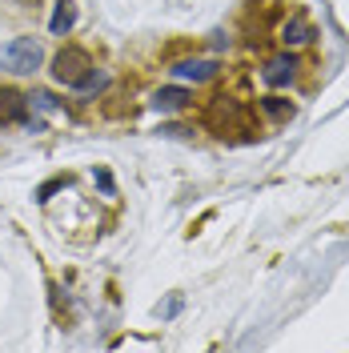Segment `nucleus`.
I'll return each mask as SVG.
<instances>
[{
    "label": "nucleus",
    "mask_w": 349,
    "mask_h": 353,
    "mask_svg": "<svg viewBox=\"0 0 349 353\" xmlns=\"http://www.w3.org/2000/svg\"><path fill=\"white\" fill-rule=\"evenodd\" d=\"M88 68H92V57H88L85 48H77V44H68V48H61V52L52 57V77L68 88L81 85V77H85Z\"/></svg>",
    "instance_id": "f257e3e1"
},
{
    "label": "nucleus",
    "mask_w": 349,
    "mask_h": 353,
    "mask_svg": "<svg viewBox=\"0 0 349 353\" xmlns=\"http://www.w3.org/2000/svg\"><path fill=\"white\" fill-rule=\"evenodd\" d=\"M41 41H32V37H17L0 48V61L8 72H32V68H41Z\"/></svg>",
    "instance_id": "f03ea898"
},
{
    "label": "nucleus",
    "mask_w": 349,
    "mask_h": 353,
    "mask_svg": "<svg viewBox=\"0 0 349 353\" xmlns=\"http://www.w3.org/2000/svg\"><path fill=\"white\" fill-rule=\"evenodd\" d=\"M293 77H297V57H293V52H281V57H273V61L261 68V81H265L269 88L289 85Z\"/></svg>",
    "instance_id": "7ed1b4c3"
},
{
    "label": "nucleus",
    "mask_w": 349,
    "mask_h": 353,
    "mask_svg": "<svg viewBox=\"0 0 349 353\" xmlns=\"http://www.w3.org/2000/svg\"><path fill=\"white\" fill-rule=\"evenodd\" d=\"M28 121V97L17 88H0V125H21Z\"/></svg>",
    "instance_id": "20e7f679"
},
{
    "label": "nucleus",
    "mask_w": 349,
    "mask_h": 353,
    "mask_svg": "<svg viewBox=\"0 0 349 353\" xmlns=\"http://www.w3.org/2000/svg\"><path fill=\"white\" fill-rule=\"evenodd\" d=\"M281 41H285V48H301V44L313 41V24L306 17H289L281 28Z\"/></svg>",
    "instance_id": "39448f33"
},
{
    "label": "nucleus",
    "mask_w": 349,
    "mask_h": 353,
    "mask_svg": "<svg viewBox=\"0 0 349 353\" xmlns=\"http://www.w3.org/2000/svg\"><path fill=\"white\" fill-rule=\"evenodd\" d=\"M173 77H181V81H193V85H201V81H209L213 72H217V65L213 61H181V65L169 68Z\"/></svg>",
    "instance_id": "423d86ee"
},
{
    "label": "nucleus",
    "mask_w": 349,
    "mask_h": 353,
    "mask_svg": "<svg viewBox=\"0 0 349 353\" xmlns=\"http://www.w3.org/2000/svg\"><path fill=\"white\" fill-rule=\"evenodd\" d=\"M77 24V8L68 4V0H61L57 4V12H52V21H48V28H52V37H65L68 28Z\"/></svg>",
    "instance_id": "0eeeda50"
},
{
    "label": "nucleus",
    "mask_w": 349,
    "mask_h": 353,
    "mask_svg": "<svg viewBox=\"0 0 349 353\" xmlns=\"http://www.w3.org/2000/svg\"><path fill=\"white\" fill-rule=\"evenodd\" d=\"M185 101H189V92H185V88H161V92L153 97L157 109H181Z\"/></svg>",
    "instance_id": "6e6552de"
},
{
    "label": "nucleus",
    "mask_w": 349,
    "mask_h": 353,
    "mask_svg": "<svg viewBox=\"0 0 349 353\" xmlns=\"http://www.w3.org/2000/svg\"><path fill=\"white\" fill-rule=\"evenodd\" d=\"M105 85H109V77H105L101 68L92 65V68H88V72H85V77H81V85H77V88H81V92H101V88H105Z\"/></svg>",
    "instance_id": "1a4fd4ad"
},
{
    "label": "nucleus",
    "mask_w": 349,
    "mask_h": 353,
    "mask_svg": "<svg viewBox=\"0 0 349 353\" xmlns=\"http://www.w3.org/2000/svg\"><path fill=\"white\" fill-rule=\"evenodd\" d=\"M28 109H37V112L48 117V112H61V105L52 101V92H32V97H28Z\"/></svg>",
    "instance_id": "9d476101"
},
{
    "label": "nucleus",
    "mask_w": 349,
    "mask_h": 353,
    "mask_svg": "<svg viewBox=\"0 0 349 353\" xmlns=\"http://www.w3.org/2000/svg\"><path fill=\"white\" fill-rule=\"evenodd\" d=\"M261 105H265V112H269V117H277V121H281V117H293V105L281 101V97H265Z\"/></svg>",
    "instance_id": "9b49d317"
},
{
    "label": "nucleus",
    "mask_w": 349,
    "mask_h": 353,
    "mask_svg": "<svg viewBox=\"0 0 349 353\" xmlns=\"http://www.w3.org/2000/svg\"><path fill=\"white\" fill-rule=\"evenodd\" d=\"M57 189H65V176H57V181H48V185H41V189H37V201H48L52 193H57Z\"/></svg>",
    "instance_id": "f8f14e48"
},
{
    "label": "nucleus",
    "mask_w": 349,
    "mask_h": 353,
    "mask_svg": "<svg viewBox=\"0 0 349 353\" xmlns=\"http://www.w3.org/2000/svg\"><path fill=\"white\" fill-rule=\"evenodd\" d=\"M12 4H37V0H12Z\"/></svg>",
    "instance_id": "ddd939ff"
}]
</instances>
